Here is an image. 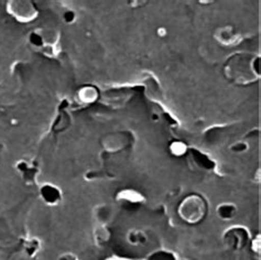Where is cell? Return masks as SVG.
Listing matches in <instances>:
<instances>
[{
  "mask_svg": "<svg viewBox=\"0 0 261 260\" xmlns=\"http://www.w3.org/2000/svg\"><path fill=\"white\" fill-rule=\"evenodd\" d=\"M149 260H175V258L171 252L156 251L152 256L149 257Z\"/></svg>",
  "mask_w": 261,
  "mask_h": 260,
  "instance_id": "18",
  "label": "cell"
},
{
  "mask_svg": "<svg viewBox=\"0 0 261 260\" xmlns=\"http://www.w3.org/2000/svg\"><path fill=\"white\" fill-rule=\"evenodd\" d=\"M247 147H248V145H246V143L238 142V143H236V145H233L231 147V150L235 152H243L247 149Z\"/></svg>",
  "mask_w": 261,
  "mask_h": 260,
  "instance_id": "20",
  "label": "cell"
},
{
  "mask_svg": "<svg viewBox=\"0 0 261 260\" xmlns=\"http://www.w3.org/2000/svg\"><path fill=\"white\" fill-rule=\"evenodd\" d=\"M170 150H171V152H172L173 155L181 157L184 153H187L188 148H187V145H185V143H183L181 141H174V142L171 143Z\"/></svg>",
  "mask_w": 261,
  "mask_h": 260,
  "instance_id": "17",
  "label": "cell"
},
{
  "mask_svg": "<svg viewBox=\"0 0 261 260\" xmlns=\"http://www.w3.org/2000/svg\"><path fill=\"white\" fill-rule=\"evenodd\" d=\"M109 236H111V232H109L108 228L105 226V225L99 224V226L97 227V229L95 230L96 243L104 244V243H106L108 241Z\"/></svg>",
  "mask_w": 261,
  "mask_h": 260,
  "instance_id": "15",
  "label": "cell"
},
{
  "mask_svg": "<svg viewBox=\"0 0 261 260\" xmlns=\"http://www.w3.org/2000/svg\"><path fill=\"white\" fill-rule=\"evenodd\" d=\"M128 241L130 244L135 245V246L145 245L147 243V236L143 231L138 230V229H134L132 231H129Z\"/></svg>",
  "mask_w": 261,
  "mask_h": 260,
  "instance_id": "13",
  "label": "cell"
},
{
  "mask_svg": "<svg viewBox=\"0 0 261 260\" xmlns=\"http://www.w3.org/2000/svg\"><path fill=\"white\" fill-rule=\"evenodd\" d=\"M112 216V209L109 205H100V206L96 207V218L99 222V224L105 225L109 220H111Z\"/></svg>",
  "mask_w": 261,
  "mask_h": 260,
  "instance_id": "12",
  "label": "cell"
},
{
  "mask_svg": "<svg viewBox=\"0 0 261 260\" xmlns=\"http://www.w3.org/2000/svg\"><path fill=\"white\" fill-rule=\"evenodd\" d=\"M59 260H80V259L73 254H64L60 257Z\"/></svg>",
  "mask_w": 261,
  "mask_h": 260,
  "instance_id": "21",
  "label": "cell"
},
{
  "mask_svg": "<svg viewBox=\"0 0 261 260\" xmlns=\"http://www.w3.org/2000/svg\"><path fill=\"white\" fill-rule=\"evenodd\" d=\"M225 74L236 84H249L260 75V59L250 58L247 54H236L231 57L225 66Z\"/></svg>",
  "mask_w": 261,
  "mask_h": 260,
  "instance_id": "1",
  "label": "cell"
},
{
  "mask_svg": "<svg viewBox=\"0 0 261 260\" xmlns=\"http://www.w3.org/2000/svg\"><path fill=\"white\" fill-rule=\"evenodd\" d=\"M22 245H23V248H24L27 254L30 256H33L34 254H37V251L40 248V243L36 238L27 239V241Z\"/></svg>",
  "mask_w": 261,
  "mask_h": 260,
  "instance_id": "16",
  "label": "cell"
},
{
  "mask_svg": "<svg viewBox=\"0 0 261 260\" xmlns=\"http://www.w3.org/2000/svg\"><path fill=\"white\" fill-rule=\"evenodd\" d=\"M236 206L229 203H225L219 205L217 209L218 216L223 218V220H231V218L236 214Z\"/></svg>",
  "mask_w": 261,
  "mask_h": 260,
  "instance_id": "11",
  "label": "cell"
},
{
  "mask_svg": "<svg viewBox=\"0 0 261 260\" xmlns=\"http://www.w3.org/2000/svg\"><path fill=\"white\" fill-rule=\"evenodd\" d=\"M109 260H122V259H117V258H113V259H109Z\"/></svg>",
  "mask_w": 261,
  "mask_h": 260,
  "instance_id": "22",
  "label": "cell"
},
{
  "mask_svg": "<svg viewBox=\"0 0 261 260\" xmlns=\"http://www.w3.org/2000/svg\"><path fill=\"white\" fill-rule=\"evenodd\" d=\"M217 39L219 40V42L224 44H233L237 43L238 36L231 30V28L226 27V28H223L219 30V32H217Z\"/></svg>",
  "mask_w": 261,
  "mask_h": 260,
  "instance_id": "10",
  "label": "cell"
},
{
  "mask_svg": "<svg viewBox=\"0 0 261 260\" xmlns=\"http://www.w3.org/2000/svg\"><path fill=\"white\" fill-rule=\"evenodd\" d=\"M191 154L194 162L196 163V166H198L200 168L206 169V170H212L214 168V162H213L212 159H210V157L206 155L205 153L198 151V150L192 149Z\"/></svg>",
  "mask_w": 261,
  "mask_h": 260,
  "instance_id": "8",
  "label": "cell"
},
{
  "mask_svg": "<svg viewBox=\"0 0 261 260\" xmlns=\"http://www.w3.org/2000/svg\"><path fill=\"white\" fill-rule=\"evenodd\" d=\"M17 170L21 173L25 182H33L38 172L36 164L25 160H21L17 163Z\"/></svg>",
  "mask_w": 261,
  "mask_h": 260,
  "instance_id": "6",
  "label": "cell"
},
{
  "mask_svg": "<svg viewBox=\"0 0 261 260\" xmlns=\"http://www.w3.org/2000/svg\"><path fill=\"white\" fill-rule=\"evenodd\" d=\"M77 98L82 104H93L98 98V90L92 85L81 87L77 92Z\"/></svg>",
  "mask_w": 261,
  "mask_h": 260,
  "instance_id": "7",
  "label": "cell"
},
{
  "mask_svg": "<svg viewBox=\"0 0 261 260\" xmlns=\"http://www.w3.org/2000/svg\"><path fill=\"white\" fill-rule=\"evenodd\" d=\"M207 212V204L200 195H190L185 197L178 206V214L183 221L190 224L201 222Z\"/></svg>",
  "mask_w": 261,
  "mask_h": 260,
  "instance_id": "2",
  "label": "cell"
},
{
  "mask_svg": "<svg viewBox=\"0 0 261 260\" xmlns=\"http://www.w3.org/2000/svg\"><path fill=\"white\" fill-rule=\"evenodd\" d=\"M75 18H76V15H75V12L73 10H66L63 13V20L68 24L73 23L75 21Z\"/></svg>",
  "mask_w": 261,
  "mask_h": 260,
  "instance_id": "19",
  "label": "cell"
},
{
  "mask_svg": "<svg viewBox=\"0 0 261 260\" xmlns=\"http://www.w3.org/2000/svg\"><path fill=\"white\" fill-rule=\"evenodd\" d=\"M6 10L8 15L20 23L33 21L39 15L36 5L29 0H11L7 3Z\"/></svg>",
  "mask_w": 261,
  "mask_h": 260,
  "instance_id": "3",
  "label": "cell"
},
{
  "mask_svg": "<svg viewBox=\"0 0 261 260\" xmlns=\"http://www.w3.org/2000/svg\"><path fill=\"white\" fill-rule=\"evenodd\" d=\"M68 125H70V117H68V115L64 111H62L56 122H54L53 129L56 130V132H61V130L66 129Z\"/></svg>",
  "mask_w": 261,
  "mask_h": 260,
  "instance_id": "14",
  "label": "cell"
},
{
  "mask_svg": "<svg viewBox=\"0 0 261 260\" xmlns=\"http://www.w3.org/2000/svg\"><path fill=\"white\" fill-rule=\"evenodd\" d=\"M249 232L242 226H235L227 229L224 235V243L231 250L243 249L248 243Z\"/></svg>",
  "mask_w": 261,
  "mask_h": 260,
  "instance_id": "4",
  "label": "cell"
},
{
  "mask_svg": "<svg viewBox=\"0 0 261 260\" xmlns=\"http://www.w3.org/2000/svg\"><path fill=\"white\" fill-rule=\"evenodd\" d=\"M117 198L120 202H126L130 204L140 203L142 201V195L134 190H122L117 195Z\"/></svg>",
  "mask_w": 261,
  "mask_h": 260,
  "instance_id": "9",
  "label": "cell"
},
{
  "mask_svg": "<svg viewBox=\"0 0 261 260\" xmlns=\"http://www.w3.org/2000/svg\"><path fill=\"white\" fill-rule=\"evenodd\" d=\"M40 195L42 197V200L49 205H57L62 201L61 190L50 183L43 184V186L41 187Z\"/></svg>",
  "mask_w": 261,
  "mask_h": 260,
  "instance_id": "5",
  "label": "cell"
}]
</instances>
